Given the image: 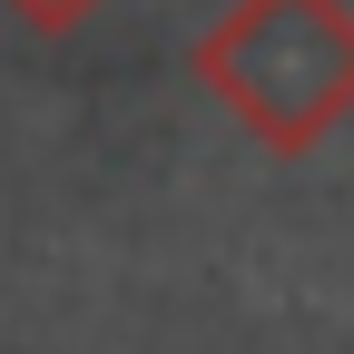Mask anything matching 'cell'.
Here are the masks:
<instances>
[{
    "label": "cell",
    "instance_id": "7a4b0ae2",
    "mask_svg": "<svg viewBox=\"0 0 354 354\" xmlns=\"http://www.w3.org/2000/svg\"><path fill=\"white\" fill-rule=\"evenodd\" d=\"M0 10H10L20 30H39V39H59V30H79L88 10H99V0H0Z\"/></svg>",
    "mask_w": 354,
    "mask_h": 354
},
{
    "label": "cell",
    "instance_id": "6da1fadb",
    "mask_svg": "<svg viewBox=\"0 0 354 354\" xmlns=\"http://www.w3.org/2000/svg\"><path fill=\"white\" fill-rule=\"evenodd\" d=\"M187 69L266 158H305L354 118V0H227Z\"/></svg>",
    "mask_w": 354,
    "mask_h": 354
}]
</instances>
